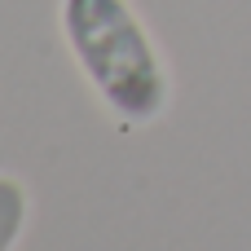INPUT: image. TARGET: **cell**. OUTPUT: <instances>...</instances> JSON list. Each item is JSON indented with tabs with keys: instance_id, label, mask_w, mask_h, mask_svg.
<instances>
[{
	"instance_id": "cell-1",
	"label": "cell",
	"mask_w": 251,
	"mask_h": 251,
	"mask_svg": "<svg viewBox=\"0 0 251 251\" xmlns=\"http://www.w3.org/2000/svg\"><path fill=\"white\" fill-rule=\"evenodd\" d=\"M62 35L84 79L124 124H154L168 110V66L128 0H62Z\"/></svg>"
},
{
	"instance_id": "cell-2",
	"label": "cell",
	"mask_w": 251,
	"mask_h": 251,
	"mask_svg": "<svg viewBox=\"0 0 251 251\" xmlns=\"http://www.w3.org/2000/svg\"><path fill=\"white\" fill-rule=\"evenodd\" d=\"M26 225V190L18 176H0V251H13Z\"/></svg>"
}]
</instances>
